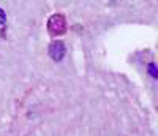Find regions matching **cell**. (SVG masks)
Segmentation results:
<instances>
[{
	"instance_id": "cell-2",
	"label": "cell",
	"mask_w": 158,
	"mask_h": 136,
	"mask_svg": "<svg viewBox=\"0 0 158 136\" xmlns=\"http://www.w3.org/2000/svg\"><path fill=\"white\" fill-rule=\"evenodd\" d=\"M65 45L60 41V40H57V41H52L51 46H49V56L52 60H56V62H60L65 56Z\"/></svg>"
},
{
	"instance_id": "cell-3",
	"label": "cell",
	"mask_w": 158,
	"mask_h": 136,
	"mask_svg": "<svg viewBox=\"0 0 158 136\" xmlns=\"http://www.w3.org/2000/svg\"><path fill=\"white\" fill-rule=\"evenodd\" d=\"M149 71H150V74H152V78H153V79H156V78H158V74H156V68H155V63H150V65H149Z\"/></svg>"
},
{
	"instance_id": "cell-4",
	"label": "cell",
	"mask_w": 158,
	"mask_h": 136,
	"mask_svg": "<svg viewBox=\"0 0 158 136\" xmlns=\"http://www.w3.org/2000/svg\"><path fill=\"white\" fill-rule=\"evenodd\" d=\"M5 18H6V16H5V11L0 8V24H3V22H5Z\"/></svg>"
},
{
	"instance_id": "cell-1",
	"label": "cell",
	"mask_w": 158,
	"mask_h": 136,
	"mask_svg": "<svg viewBox=\"0 0 158 136\" xmlns=\"http://www.w3.org/2000/svg\"><path fill=\"white\" fill-rule=\"evenodd\" d=\"M48 27H49V32L52 35H60L65 32V18L62 15H54V16H51L49 22H48Z\"/></svg>"
}]
</instances>
